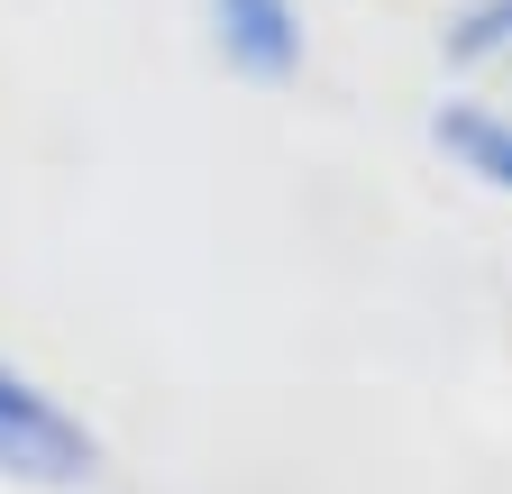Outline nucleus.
I'll use <instances>...</instances> for the list:
<instances>
[{
  "label": "nucleus",
  "instance_id": "f257e3e1",
  "mask_svg": "<svg viewBox=\"0 0 512 494\" xmlns=\"http://www.w3.org/2000/svg\"><path fill=\"white\" fill-rule=\"evenodd\" d=\"M92 458H101L92 430L55 394H37L19 366H0V476H19V485H83Z\"/></svg>",
  "mask_w": 512,
  "mask_h": 494
},
{
  "label": "nucleus",
  "instance_id": "f03ea898",
  "mask_svg": "<svg viewBox=\"0 0 512 494\" xmlns=\"http://www.w3.org/2000/svg\"><path fill=\"white\" fill-rule=\"evenodd\" d=\"M211 28H220V55L256 83H284L302 65V28H293V0H211Z\"/></svg>",
  "mask_w": 512,
  "mask_h": 494
},
{
  "label": "nucleus",
  "instance_id": "7ed1b4c3",
  "mask_svg": "<svg viewBox=\"0 0 512 494\" xmlns=\"http://www.w3.org/2000/svg\"><path fill=\"white\" fill-rule=\"evenodd\" d=\"M439 147H458L485 183H503V193H512V129H503V119H485V110H448V119H439Z\"/></svg>",
  "mask_w": 512,
  "mask_h": 494
},
{
  "label": "nucleus",
  "instance_id": "20e7f679",
  "mask_svg": "<svg viewBox=\"0 0 512 494\" xmlns=\"http://www.w3.org/2000/svg\"><path fill=\"white\" fill-rule=\"evenodd\" d=\"M448 55H458V65H503L512 74V0H485V10L448 37Z\"/></svg>",
  "mask_w": 512,
  "mask_h": 494
}]
</instances>
